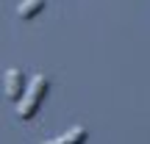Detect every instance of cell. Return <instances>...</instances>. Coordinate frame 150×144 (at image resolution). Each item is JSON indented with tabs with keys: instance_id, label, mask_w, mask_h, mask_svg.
<instances>
[{
	"instance_id": "obj_1",
	"label": "cell",
	"mask_w": 150,
	"mask_h": 144,
	"mask_svg": "<svg viewBox=\"0 0 150 144\" xmlns=\"http://www.w3.org/2000/svg\"><path fill=\"white\" fill-rule=\"evenodd\" d=\"M47 89H50V80L45 78V75H33L31 83H28V89L22 91V97L17 100V119H31L33 114L39 111Z\"/></svg>"
},
{
	"instance_id": "obj_2",
	"label": "cell",
	"mask_w": 150,
	"mask_h": 144,
	"mask_svg": "<svg viewBox=\"0 0 150 144\" xmlns=\"http://www.w3.org/2000/svg\"><path fill=\"white\" fill-rule=\"evenodd\" d=\"M3 91H6V97L14 100V103L22 97V91H25V75L17 70V67L6 70V75H3Z\"/></svg>"
},
{
	"instance_id": "obj_3",
	"label": "cell",
	"mask_w": 150,
	"mask_h": 144,
	"mask_svg": "<svg viewBox=\"0 0 150 144\" xmlns=\"http://www.w3.org/2000/svg\"><path fill=\"white\" fill-rule=\"evenodd\" d=\"M83 141H86V128H70L64 136L50 139V141H42V144H83Z\"/></svg>"
},
{
	"instance_id": "obj_4",
	"label": "cell",
	"mask_w": 150,
	"mask_h": 144,
	"mask_svg": "<svg viewBox=\"0 0 150 144\" xmlns=\"http://www.w3.org/2000/svg\"><path fill=\"white\" fill-rule=\"evenodd\" d=\"M42 8H45V0H22V3L17 6V17H20V20H33Z\"/></svg>"
}]
</instances>
